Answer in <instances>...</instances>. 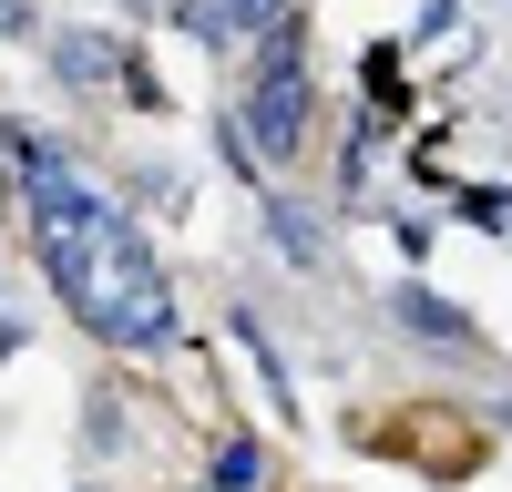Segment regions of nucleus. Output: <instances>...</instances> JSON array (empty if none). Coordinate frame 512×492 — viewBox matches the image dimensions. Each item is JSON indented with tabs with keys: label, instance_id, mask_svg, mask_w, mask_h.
Instances as JSON below:
<instances>
[{
	"label": "nucleus",
	"instance_id": "1",
	"mask_svg": "<svg viewBox=\"0 0 512 492\" xmlns=\"http://www.w3.org/2000/svg\"><path fill=\"white\" fill-rule=\"evenodd\" d=\"M21 205H31L41 267H52V287L72 298L82 328H103L113 349H164L175 339V298L154 277V246L134 236V216L62 144H21Z\"/></svg>",
	"mask_w": 512,
	"mask_h": 492
},
{
	"label": "nucleus",
	"instance_id": "2",
	"mask_svg": "<svg viewBox=\"0 0 512 492\" xmlns=\"http://www.w3.org/2000/svg\"><path fill=\"white\" fill-rule=\"evenodd\" d=\"M246 123H256V144H267V154H297V123H308V82H297V62H287V41H277V62H267V82H256V103H246Z\"/></svg>",
	"mask_w": 512,
	"mask_h": 492
},
{
	"label": "nucleus",
	"instance_id": "3",
	"mask_svg": "<svg viewBox=\"0 0 512 492\" xmlns=\"http://www.w3.org/2000/svg\"><path fill=\"white\" fill-rule=\"evenodd\" d=\"M277 21H287V0H226L205 31H216V41H256V31H277Z\"/></svg>",
	"mask_w": 512,
	"mask_h": 492
},
{
	"label": "nucleus",
	"instance_id": "4",
	"mask_svg": "<svg viewBox=\"0 0 512 492\" xmlns=\"http://www.w3.org/2000/svg\"><path fill=\"white\" fill-rule=\"evenodd\" d=\"M216 492H256V441H226V462H216Z\"/></svg>",
	"mask_w": 512,
	"mask_h": 492
}]
</instances>
